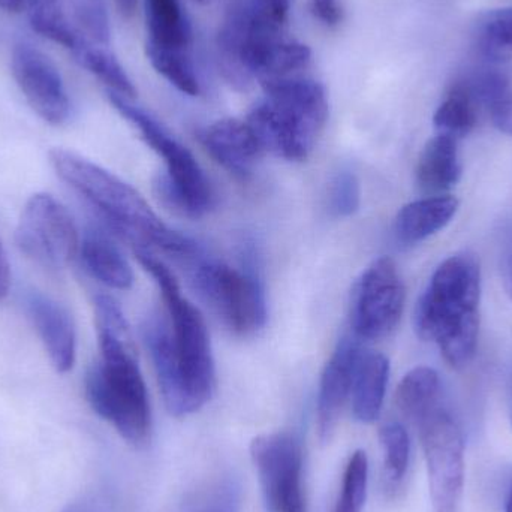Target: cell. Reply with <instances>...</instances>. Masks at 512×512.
<instances>
[{
	"label": "cell",
	"instance_id": "6da1fadb",
	"mask_svg": "<svg viewBox=\"0 0 512 512\" xmlns=\"http://www.w3.org/2000/svg\"><path fill=\"white\" fill-rule=\"evenodd\" d=\"M93 306L101 358L86 375L87 402L128 444L146 447L152 441V408L131 328L110 295H96Z\"/></svg>",
	"mask_w": 512,
	"mask_h": 512
},
{
	"label": "cell",
	"instance_id": "7a4b0ae2",
	"mask_svg": "<svg viewBox=\"0 0 512 512\" xmlns=\"http://www.w3.org/2000/svg\"><path fill=\"white\" fill-rule=\"evenodd\" d=\"M50 162L57 176L77 191L114 233L131 243L134 251L153 254L158 249L186 262L203 256L195 240L168 228L140 192L116 174L65 149L51 150Z\"/></svg>",
	"mask_w": 512,
	"mask_h": 512
},
{
	"label": "cell",
	"instance_id": "3957f363",
	"mask_svg": "<svg viewBox=\"0 0 512 512\" xmlns=\"http://www.w3.org/2000/svg\"><path fill=\"white\" fill-rule=\"evenodd\" d=\"M481 270L474 255L445 259L415 307L418 336L439 346L453 369L474 360L480 334Z\"/></svg>",
	"mask_w": 512,
	"mask_h": 512
},
{
	"label": "cell",
	"instance_id": "277c9868",
	"mask_svg": "<svg viewBox=\"0 0 512 512\" xmlns=\"http://www.w3.org/2000/svg\"><path fill=\"white\" fill-rule=\"evenodd\" d=\"M261 84L265 99L252 108L246 122L264 152L286 161H304L327 120L324 86L297 77L262 80Z\"/></svg>",
	"mask_w": 512,
	"mask_h": 512
},
{
	"label": "cell",
	"instance_id": "5b68a950",
	"mask_svg": "<svg viewBox=\"0 0 512 512\" xmlns=\"http://www.w3.org/2000/svg\"><path fill=\"white\" fill-rule=\"evenodd\" d=\"M144 270L158 283L171 318L174 351L179 364L188 414L203 409L215 393L216 370L209 330L200 310L182 297L179 282L170 268L152 252L134 251Z\"/></svg>",
	"mask_w": 512,
	"mask_h": 512
},
{
	"label": "cell",
	"instance_id": "8992f818",
	"mask_svg": "<svg viewBox=\"0 0 512 512\" xmlns=\"http://www.w3.org/2000/svg\"><path fill=\"white\" fill-rule=\"evenodd\" d=\"M108 99L120 116L138 129L147 146L164 159L167 173L159 174L153 182L159 203L183 218L206 215L215 204V195L194 155L152 114L132 104L131 99L113 92H108Z\"/></svg>",
	"mask_w": 512,
	"mask_h": 512
},
{
	"label": "cell",
	"instance_id": "52a82bcc",
	"mask_svg": "<svg viewBox=\"0 0 512 512\" xmlns=\"http://www.w3.org/2000/svg\"><path fill=\"white\" fill-rule=\"evenodd\" d=\"M191 282L210 309L239 336H251L264 327L267 303L258 274L204 258L191 262Z\"/></svg>",
	"mask_w": 512,
	"mask_h": 512
},
{
	"label": "cell",
	"instance_id": "ba28073f",
	"mask_svg": "<svg viewBox=\"0 0 512 512\" xmlns=\"http://www.w3.org/2000/svg\"><path fill=\"white\" fill-rule=\"evenodd\" d=\"M251 457L267 512H309L303 481V442L297 433L256 436Z\"/></svg>",
	"mask_w": 512,
	"mask_h": 512
},
{
	"label": "cell",
	"instance_id": "9c48e42d",
	"mask_svg": "<svg viewBox=\"0 0 512 512\" xmlns=\"http://www.w3.org/2000/svg\"><path fill=\"white\" fill-rule=\"evenodd\" d=\"M15 242L27 258L53 273L66 270L80 252V236L71 213L48 194H35L27 201Z\"/></svg>",
	"mask_w": 512,
	"mask_h": 512
},
{
	"label": "cell",
	"instance_id": "30bf717a",
	"mask_svg": "<svg viewBox=\"0 0 512 512\" xmlns=\"http://www.w3.org/2000/svg\"><path fill=\"white\" fill-rule=\"evenodd\" d=\"M421 444L435 512H456L465 484V441L456 418L444 406L420 424Z\"/></svg>",
	"mask_w": 512,
	"mask_h": 512
},
{
	"label": "cell",
	"instance_id": "8fae6325",
	"mask_svg": "<svg viewBox=\"0 0 512 512\" xmlns=\"http://www.w3.org/2000/svg\"><path fill=\"white\" fill-rule=\"evenodd\" d=\"M405 298V285L396 262L388 256L373 261L355 286L351 312L355 337H387L402 319Z\"/></svg>",
	"mask_w": 512,
	"mask_h": 512
},
{
	"label": "cell",
	"instance_id": "7c38bea8",
	"mask_svg": "<svg viewBox=\"0 0 512 512\" xmlns=\"http://www.w3.org/2000/svg\"><path fill=\"white\" fill-rule=\"evenodd\" d=\"M11 69L32 110L51 125H62L71 113L62 75L50 57L29 44L15 45Z\"/></svg>",
	"mask_w": 512,
	"mask_h": 512
},
{
	"label": "cell",
	"instance_id": "4fadbf2b",
	"mask_svg": "<svg viewBox=\"0 0 512 512\" xmlns=\"http://www.w3.org/2000/svg\"><path fill=\"white\" fill-rule=\"evenodd\" d=\"M361 351L357 337H343L322 370L316 405V421L322 442L333 438L343 409L351 400L355 366Z\"/></svg>",
	"mask_w": 512,
	"mask_h": 512
},
{
	"label": "cell",
	"instance_id": "5bb4252c",
	"mask_svg": "<svg viewBox=\"0 0 512 512\" xmlns=\"http://www.w3.org/2000/svg\"><path fill=\"white\" fill-rule=\"evenodd\" d=\"M198 138L207 153L240 182L251 179L256 161L264 153L255 132L242 120H219L203 129Z\"/></svg>",
	"mask_w": 512,
	"mask_h": 512
},
{
	"label": "cell",
	"instance_id": "9a60e30c",
	"mask_svg": "<svg viewBox=\"0 0 512 512\" xmlns=\"http://www.w3.org/2000/svg\"><path fill=\"white\" fill-rule=\"evenodd\" d=\"M26 312L56 372L68 373L77 355V337L68 310L50 297L30 292L26 297Z\"/></svg>",
	"mask_w": 512,
	"mask_h": 512
},
{
	"label": "cell",
	"instance_id": "2e32d148",
	"mask_svg": "<svg viewBox=\"0 0 512 512\" xmlns=\"http://www.w3.org/2000/svg\"><path fill=\"white\" fill-rule=\"evenodd\" d=\"M143 337L158 376L165 408L173 417H188L170 325L158 315L150 316L144 324Z\"/></svg>",
	"mask_w": 512,
	"mask_h": 512
},
{
	"label": "cell",
	"instance_id": "e0dca14e",
	"mask_svg": "<svg viewBox=\"0 0 512 512\" xmlns=\"http://www.w3.org/2000/svg\"><path fill=\"white\" fill-rule=\"evenodd\" d=\"M459 207V200L450 195L427 197L406 204L394 219L397 242L411 246L435 236L453 221Z\"/></svg>",
	"mask_w": 512,
	"mask_h": 512
},
{
	"label": "cell",
	"instance_id": "ac0fdd59",
	"mask_svg": "<svg viewBox=\"0 0 512 512\" xmlns=\"http://www.w3.org/2000/svg\"><path fill=\"white\" fill-rule=\"evenodd\" d=\"M390 379V361L381 352L361 351L352 381L351 403L355 420L372 424L384 406Z\"/></svg>",
	"mask_w": 512,
	"mask_h": 512
},
{
	"label": "cell",
	"instance_id": "d6986e66",
	"mask_svg": "<svg viewBox=\"0 0 512 512\" xmlns=\"http://www.w3.org/2000/svg\"><path fill=\"white\" fill-rule=\"evenodd\" d=\"M462 177L456 138L438 134L429 140L418 158L415 179L418 188L432 197L450 191Z\"/></svg>",
	"mask_w": 512,
	"mask_h": 512
},
{
	"label": "cell",
	"instance_id": "ffe728a7",
	"mask_svg": "<svg viewBox=\"0 0 512 512\" xmlns=\"http://www.w3.org/2000/svg\"><path fill=\"white\" fill-rule=\"evenodd\" d=\"M78 254L90 276L108 288L126 291L134 283L131 265L110 237L101 231L95 228L87 230L80 242Z\"/></svg>",
	"mask_w": 512,
	"mask_h": 512
},
{
	"label": "cell",
	"instance_id": "44dd1931",
	"mask_svg": "<svg viewBox=\"0 0 512 512\" xmlns=\"http://www.w3.org/2000/svg\"><path fill=\"white\" fill-rule=\"evenodd\" d=\"M396 406L403 418L421 423L441 406V378L432 367H415L406 373L396 391Z\"/></svg>",
	"mask_w": 512,
	"mask_h": 512
},
{
	"label": "cell",
	"instance_id": "7402d4cb",
	"mask_svg": "<svg viewBox=\"0 0 512 512\" xmlns=\"http://www.w3.org/2000/svg\"><path fill=\"white\" fill-rule=\"evenodd\" d=\"M466 87L478 105H483L499 131L512 137V78L501 69H483Z\"/></svg>",
	"mask_w": 512,
	"mask_h": 512
},
{
	"label": "cell",
	"instance_id": "603a6c76",
	"mask_svg": "<svg viewBox=\"0 0 512 512\" xmlns=\"http://www.w3.org/2000/svg\"><path fill=\"white\" fill-rule=\"evenodd\" d=\"M149 42L173 50H186L192 29L179 0H146Z\"/></svg>",
	"mask_w": 512,
	"mask_h": 512
},
{
	"label": "cell",
	"instance_id": "cb8c5ba5",
	"mask_svg": "<svg viewBox=\"0 0 512 512\" xmlns=\"http://www.w3.org/2000/svg\"><path fill=\"white\" fill-rule=\"evenodd\" d=\"M27 12L36 33L63 45L71 53L87 41L72 23L66 0H30Z\"/></svg>",
	"mask_w": 512,
	"mask_h": 512
},
{
	"label": "cell",
	"instance_id": "d4e9b609",
	"mask_svg": "<svg viewBox=\"0 0 512 512\" xmlns=\"http://www.w3.org/2000/svg\"><path fill=\"white\" fill-rule=\"evenodd\" d=\"M477 122L478 104L465 83L451 87L447 98L433 116V125L438 134L450 135L456 140L471 134Z\"/></svg>",
	"mask_w": 512,
	"mask_h": 512
},
{
	"label": "cell",
	"instance_id": "484cf974",
	"mask_svg": "<svg viewBox=\"0 0 512 512\" xmlns=\"http://www.w3.org/2000/svg\"><path fill=\"white\" fill-rule=\"evenodd\" d=\"M72 56L84 69L92 72L102 83L107 84L110 87L108 92L117 93V95L128 99L135 98L137 95L131 78L128 77L116 56L111 54L107 48L84 41L77 50L72 51Z\"/></svg>",
	"mask_w": 512,
	"mask_h": 512
},
{
	"label": "cell",
	"instance_id": "4316f807",
	"mask_svg": "<svg viewBox=\"0 0 512 512\" xmlns=\"http://www.w3.org/2000/svg\"><path fill=\"white\" fill-rule=\"evenodd\" d=\"M475 38L478 51L489 62L504 63L512 59V6L483 15Z\"/></svg>",
	"mask_w": 512,
	"mask_h": 512
},
{
	"label": "cell",
	"instance_id": "83f0119b",
	"mask_svg": "<svg viewBox=\"0 0 512 512\" xmlns=\"http://www.w3.org/2000/svg\"><path fill=\"white\" fill-rule=\"evenodd\" d=\"M379 442L384 453V478L387 489L396 492L408 474L411 463V439L400 423H387L379 430Z\"/></svg>",
	"mask_w": 512,
	"mask_h": 512
},
{
	"label": "cell",
	"instance_id": "f1b7e54d",
	"mask_svg": "<svg viewBox=\"0 0 512 512\" xmlns=\"http://www.w3.org/2000/svg\"><path fill=\"white\" fill-rule=\"evenodd\" d=\"M146 54L153 68L176 89L189 96L200 95V81L185 50L161 47L147 41Z\"/></svg>",
	"mask_w": 512,
	"mask_h": 512
},
{
	"label": "cell",
	"instance_id": "f546056e",
	"mask_svg": "<svg viewBox=\"0 0 512 512\" xmlns=\"http://www.w3.org/2000/svg\"><path fill=\"white\" fill-rule=\"evenodd\" d=\"M369 487V459L358 450L349 457L334 512H363Z\"/></svg>",
	"mask_w": 512,
	"mask_h": 512
},
{
	"label": "cell",
	"instance_id": "4dcf8cb0",
	"mask_svg": "<svg viewBox=\"0 0 512 512\" xmlns=\"http://www.w3.org/2000/svg\"><path fill=\"white\" fill-rule=\"evenodd\" d=\"M69 14L78 32L93 44L110 42V23L101 0H68Z\"/></svg>",
	"mask_w": 512,
	"mask_h": 512
},
{
	"label": "cell",
	"instance_id": "1f68e13d",
	"mask_svg": "<svg viewBox=\"0 0 512 512\" xmlns=\"http://www.w3.org/2000/svg\"><path fill=\"white\" fill-rule=\"evenodd\" d=\"M242 492L231 477L212 484L186 507L185 512H240Z\"/></svg>",
	"mask_w": 512,
	"mask_h": 512
},
{
	"label": "cell",
	"instance_id": "d6a6232c",
	"mask_svg": "<svg viewBox=\"0 0 512 512\" xmlns=\"http://www.w3.org/2000/svg\"><path fill=\"white\" fill-rule=\"evenodd\" d=\"M361 189L358 177L351 170H342L334 177L330 189L331 212L348 218L360 209Z\"/></svg>",
	"mask_w": 512,
	"mask_h": 512
},
{
	"label": "cell",
	"instance_id": "836d02e7",
	"mask_svg": "<svg viewBox=\"0 0 512 512\" xmlns=\"http://www.w3.org/2000/svg\"><path fill=\"white\" fill-rule=\"evenodd\" d=\"M292 0H252L255 6L262 14L267 15L271 20L283 26L288 18L289 9H291Z\"/></svg>",
	"mask_w": 512,
	"mask_h": 512
},
{
	"label": "cell",
	"instance_id": "e575fe53",
	"mask_svg": "<svg viewBox=\"0 0 512 512\" xmlns=\"http://www.w3.org/2000/svg\"><path fill=\"white\" fill-rule=\"evenodd\" d=\"M313 11L319 20L324 21L328 26L337 24L342 18V9H340L337 0H312Z\"/></svg>",
	"mask_w": 512,
	"mask_h": 512
},
{
	"label": "cell",
	"instance_id": "d590c367",
	"mask_svg": "<svg viewBox=\"0 0 512 512\" xmlns=\"http://www.w3.org/2000/svg\"><path fill=\"white\" fill-rule=\"evenodd\" d=\"M502 276H504L505 288L512 298V230L505 239L504 251H502Z\"/></svg>",
	"mask_w": 512,
	"mask_h": 512
},
{
	"label": "cell",
	"instance_id": "8d00e7d4",
	"mask_svg": "<svg viewBox=\"0 0 512 512\" xmlns=\"http://www.w3.org/2000/svg\"><path fill=\"white\" fill-rule=\"evenodd\" d=\"M9 286H11V270H9L5 249H3L2 242H0V303L8 295Z\"/></svg>",
	"mask_w": 512,
	"mask_h": 512
},
{
	"label": "cell",
	"instance_id": "74e56055",
	"mask_svg": "<svg viewBox=\"0 0 512 512\" xmlns=\"http://www.w3.org/2000/svg\"><path fill=\"white\" fill-rule=\"evenodd\" d=\"M62 512H105V510L96 499L86 498L72 502Z\"/></svg>",
	"mask_w": 512,
	"mask_h": 512
},
{
	"label": "cell",
	"instance_id": "f35d334b",
	"mask_svg": "<svg viewBox=\"0 0 512 512\" xmlns=\"http://www.w3.org/2000/svg\"><path fill=\"white\" fill-rule=\"evenodd\" d=\"M30 0H0V6L8 12H20L27 9Z\"/></svg>",
	"mask_w": 512,
	"mask_h": 512
},
{
	"label": "cell",
	"instance_id": "ab89813d",
	"mask_svg": "<svg viewBox=\"0 0 512 512\" xmlns=\"http://www.w3.org/2000/svg\"><path fill=\"white\" fill-rule=\"evenodd\" d=\"M116 2L122 14L132 15L134 14L135 8H137L138 0H116Z\"/></svg>",
	"mask_w": 512,
	"mask_h": 512
},
{
	"label": "cell",
	"instance_id": "60d3db41",
	"mask_svg": "<svg viewBox=\"0 0 512 512\" xmlns=\"http://www.w3.org/2000/svg\"><path fill=\"white\" fill-rule=\"evenodd\" d=\"M505 512H512V477L508 486L507 501H505Z\"/></svg>",
	"mask_w": 512,
	"mask_h": 512
},
{
	"label": "cell",
	"instance_id": "b9f144b4",
	"mask_svg": "<svg viewBox=\"0 0 512 512\" xmlns=\"http://www.w3.org/2000/svg\"><path fill=\"white\" fill-rule=\"evenodd\" d=\"M508 409H510V418L512 423V378L510 381V388H508Z\"/></svg>",
	"mask_w": 512,
	"mask_h": 512
},
{
	"label": "cell",
	"instance_id": "7bdbcfd3",
	"mask_svg": "<svg viewBox=\"0 0 512 512\" xmlns=\"http://www.w3.org/2000/svg\"><path fill=\"white\" fill-rule=\"evenodd\" d=\"M195 2L207 3V2H209V0H195Z\"/></svg>",
	"mask_w": 512,
	"mask_h": 512
},
{
	"label": "cell",
	"instance_id": "ee69618b",
	"mask_svg": "<svg viewBox=\"0 0 512 512\" xmlns=\"http://www.w3.org/2000/svg\"><path fill=\"white\" fill-rule=\"evenodd\" d=\"M228 2H230V3H236V2H240V0H228Z\"/></svg>",
	"mask_w": 512,
	"mask_h": 512
}]
</instances>
